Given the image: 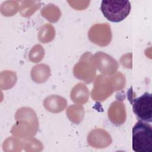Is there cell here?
<instances>
[{
    "instance_id": "cell-8",
    "label": "cell",
    "mask_w": 152,
    "mask_h": 152,
    "mask_svg": "<svg viewBox=\"0 0 152 152\" xmlns=\"http://www.w3.org/2000/svg\"><path fill=\"white\" fill-rule=\"evenodd\" d=\"M108 116L110 121L114 124H122L126 119L124 104L117 101L113 102L109 108Z\"/></svg>"
},
{
    "instance_id": "cell-1",
    "label": "cell",
    "mask_w": 152,
    "mask_h": 152,
    "mask_svg": "<svg viewBox=\"0 0 152 152\" xmlns=\"http://www.w3.org/2000/svg\"><path fill=\"white\" fill-rule=\"evenodd\" d=\"M132 149L135 152L152 151V127L138 121L132 128Z\"/></svg>"
},
{
    "instance_id": "cell-2",
    "label": "cell",
    "mask_w": 152,
    "mask_h": 152,
    "mask_svg": "<svg viewBox=\"0 0 152 152\" xmlns=\"http://www.w3.org/2000/svg\"><path fill=\"white\" fill-rule=\"evenodd\" d=\"M131 5L126 0H103L100 10L104 17L111 22L119 23L128 17Z\"/></svg>"
},
{
    "instance_id": "cell-9",
    "label": "cell",
    "mask_w": 152,
    "mask_h": 152,
    "mask_svg": "<svg viewBox=\"0 0 152 152\" xmlns=\"http://www.w3.org/2000/svg\"><path fill=\"white\" fill-rule=\"evenodd\" d=\"M70 96L74 102L83 104L87 102L89 92L83 84L78 83L72 88Z\"/></svg>"
},
{
    "instance_id": "cell-4",
    "label": "cell",
    "mask_w": 152,
    "mask_h": 152,
    "mask_svg": "<svg viewBox=\"0 0 152 152\" xmlns=\"http://www.w3.org/2000/svg\"><path fill=\"white\" fill-rule=\"evenodd\" d=\"M132 110L137 118L142 121H152V97L148 92L144 93L132 101Z\"/></svg>"
},
{
    "instance_id": "cell-6",
    "label": "cell",
    "mask_w": 152,
    "mask_h": 152,
    "mask_svg": "<svg viewBox=\"0 0 152 152\" xmlns=\"http://www.w3.org/2000/svg\"><path fill=\"white\" fill-rule=\"evenodd\" d=\"M109 78L102 75H97L91 92L94 100L104 101L113 91V88Z\"/></svg>"
},
{
    "instance_id": "cell-5",
    "label": "cell",
    "mask_w": 152,
    "mask_h": 152,
    "mask_svg": "<svg viewBox=\"0 0 152 152\" xmlns=\"http://www.w3.org/2000/svg\"><path fill=\"white\" fill-rule=\"evenodd\" d=\"M90 41L100 46L108 45L112 39V32L110 26L107 23L93 25L88 31Z\"/></svg>"
},
{
    "instance_id": "cell-3",
    "label": "cell",
    "mask_w": 152,
    "mask_h": 152,
    "mask_svg": "<svg viewBox=\"0 0 152 152\" xmlns=\"http://www.w3.org/2000/svg\"><path fill=\"white\" fill-rule=\"evenodd\" d=\"M96 65L93 55L89 52L84 53L79 62L74 66L73 73L75 77L86 83L93 81L96 75Z\"/></svg>"
},
{
    "instance_id": "cell-7",
    "label": "cell",
    "mask_w": 152,
    "mask_h": 152,
    "mask_svg": "<svg viewBox=\"0 0 152 152\" xmlns=\"http://www.w3.org/2000/svg\"><path fill=\"white\" fill-rule=\"evenodd\" d=\"M94 59L99 71L104 75H110L117 71L118 67L117 61L105 53L98 52L94 55Z\"/></svg>"
},
{
    "instance_id": "cell-10",
    "label": "cell",
    "mask_w": 152,
    "mask_h": 152,
    "mask_svg": "<svg viewBox=\"0 0 152 152\" xmlns=\"http://www.w3.org/2000/svg\"><path fill=\"white\" fill-rule=\"evenodd\" d=\"M46 100L49 101L50 102H52L54 103V104L50 106L46 109L49 110L50 112H59L64 110V107L62 106H60L58 104H56V103H63V102H66L65 99H64L62 97H61L59 96H49L47 98L45 99Z\"/></svg>"
}]
</instances>
